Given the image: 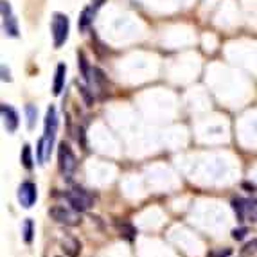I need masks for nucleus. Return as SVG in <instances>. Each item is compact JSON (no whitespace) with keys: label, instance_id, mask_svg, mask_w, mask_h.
Here are the masks:
<instances>
[{"label":"nucleus","instance_id":"1","mask_svg":"<svg viewBox=\"0 0 257 257\" xmlns=\"http://www.w3.org/2000/svg\"><path fill=\"white\" fill-rule=\"evenodd\" d=\"M52 38H54V47H61L67 38H69V29H70V22L67 15L56 13L52 18Z\"/></svg>","mask_w":257,"mask_h":257},{"label":"nucleus","instance_id":"2","mask_svg":"<svg viewBox=\"0 0 257 257\" xmlns=\"http://www.w3.org/2000/svg\"><path fill=\"white\" fill-rule=\"evenodd\" d=\"M49 216L54 219L56 223H61V225H67V227H76L81 223L79 218V212L76 209H65L63 205H54L49 209Z\"/></svg>","mask_w":257,"mask_h":257},{"label":"nucleus","instance_id":"3","mask_svg":"<svg viewBox=\"0 0 257 257\" xmlns=\"http://www.w3.org/2000/svg\"><path fill=\"white\" fill-rule=\"evenodd\" d=\"M232 207L236 210L237 219L241 221H253L257 223V200H232Z\"/></svg>","mask_w":257,"mask_h":257},{"label":"nucleus","instance_id":"4","mask_svg":"<svg viewBox=\"0 0 257 257\" xmlns=\"http://www.w3.org/2000/svg\"><path fill=\"white\" fill-rule=\"evenodd\" d=\"M58 166H60V171L63 173L65 176H70L77 167L76 155L70 150L69 144H65V142H61L60 150H58Z\"/></svg>","mask_w":257,"mask_h":257},{"label":"nucleus","instance_id":"5","mask_svg":"<svg viewBox=\"0 0 257 257\" xmlns=\"http://www.w3.org/2000/svg\"><path fill=\"white\" fill-rule=\"evenodd\" d=\"M65 198L70 203V207L76 209L77 212H85V210L94 207V198L86 193V191H83V189H72V191H69V193L65 194Z\"/></svg>","mask_w":257,"mask_h":257},{"label":"nucleus","instance_id":"6","mask_svg":"<svg viewBox=\"0 0 257 257\" xmlns=\"http://www.w3.org/2000/svg\"><path fill=\"white\" fill-rule=\"evenodd\" d=\"M0 4H2L0 8H2V20H4L6 35L17 38V36H18V22H17V18H15L13 11H11V6H9L6 0H2Z\"/></svg>","mask_w":257,"mask_h":257},{"label":"nucleus","instance_id":"7","mask_svg":"<svg viewBox=\"0 0 257 257\" xmlns=\"http://www.w3.org/2000/svg\"><path fill=\"white\" fill-rule=\"evenodd\" d=\"M36 185L33 182H24L18 189V202L22 203V207L26 209H31L36 202Z\"/></svg>","mask_w":257,"mask_h":257},{"label":"nucleus","instance_id":"8","mask_svg":"<svg viewBox=\"0 0 257 257\" xmlns=\"http://www.w3.org/2000/svg\"><path fill=\"white\" fill-rule=\"evenodd\" d=\"M56 130H58V117H56V108L54 106H49L47 108V115H45V133H43V137L47 139L51 144L54 142Z\"/></svg>","mask_w":257,"mask_h":257},{"label":"nucleus","instance_id":"9","mask_svg":"<svg viewBox=\"0 0 257 257\" xmlns=\"http://www.w3.org/2000/svg\"><path fill=\"white\" fill-rule=\"evenodd\" d=\"M0 111H2V119H4V126H6V130H8L9 133H13V132H17V128H18V113L15 111V108H11V106H8V104H2L0 106Z\"/></svg>","mask_w":257,"mask_h":257},{"label":"nucleus","instance_id":"10","mask_svg":"<svg viewBox=\"0 0 257 257\" xmlns=\"http://www.w3.org/2000/svg\"><path fill=\"white\" fill-rule=\"evenodd\" d=\"M61 250L65 252V255L77 257L81 253V243L74 236H65L63 239H61Z\"/></svg>","mask_w":257,"mask_h":257},{"label":"nucleus","instance_id":"11","mask_svg":"<svg viewBox=\"0 0 257 257\" xmlns=\"http://www.w3.org/2000/svg\"><path fill=\"white\" fill-rule=\"evenodd\" d=\"M65 72H67V67L63 63L58 65V69H56V76H54V85H52V94L54 95H60L61 90H63V85H65Z\"/></svg>","mask_w":257,"mask_h":257},{"label":"nucleus","instance_id":"12","mask_svg":"<svg viewBox=\"0 0 257 257\" xmlns=\"http://www.w3.org/2000/svg\"><path fill=\"white\" fill-rule=\"evenodd\" d=\"M51 150H52L51 142H49L45 137L40 139V141H38V148H36V153H38V162L40 164L47 162V157L51 155Z\"/></svg>","mask_w":257,"mask_h":257},{"label":"nucleus","instance_id":"13","mask_svg":"<svg viewBox=\"0 0 257 257\" xmlns=\"http://www.w3.org/2000/svg\"><path fill=\"white\" fill-rule=\"evenodd\" d=\"M77 60H79V70H81L83 79H85L86 83H90L92 81V69H90V65H88V60H86L85 52L83 51L77 52Z\"/></svg>","mask_w":257,"mask_h":257},{"label":"nucleus","instance_id":"14","mask_svg":"<svg viewBox=\"0 0 257 257\" xmlns=\"http://www.w3.org/2000/svg\"><path fill=\"white\" fill-rule=\"evenodd\" d=\"M115 227H117V230H119L120 236L124 237V239H128V241H132L133 237H135V234H137L135 227H133L132 223H128V221H117Z\"/></svg>","mask_w":257,"mask_h":257},{"label":"nucleus","instance_id":"15","mask_svg":"<svg viewBox=\"0 0 257 257\" xmlns=\"http://www.w3.org/2000/svg\"><path fill=\"white\" fill-rule=\"evenodd\" d=\"M92 18H94V11L92 8H85L83 9L81 17H79V31H86L88 26L92 24Z\"/></svg>","mask_w":257,"mask_h":257},{"label":"nucleus","instance_id":"16","mask_svg":"<svg viewBox=\"0 0 257 257\" xmlns=\"http://www.w3.org/2000/svg\"><path fill=\"white\" fill-rule=\"evenodd\" d=\"M24 241H26L27 244L33 243V236H35V225H33V219H26L24 221Z\"/></svg>","mask_w":257,"mask_h":257},{"label":"nucleus","instance_id":"17","mask_svg":"<svg viewBox=\"0 0 257 257\" xmlns=\"http://www.w3.org/2000/svg\"><path fill=\"white\" fill-rule=\"evenodd\" d=\"M22 164L26 169H33V153H31L29 144H24V148H22Z\"/></svg>","mask_w":257,"mask_h":257},{"label":"nucleus","instance_id":"18","mask_svg":"<svg viewBox=\"0 0 257 257\" xmlns=\"http://www.w3.org/2000/svg\"><path fill=\"white\" fill-rule=\"evenodd\" d=\"M26 113H27V128L33 130V128H35V119H36V113H38V110H36V106H33V104H27Z\"/></svg>","mask_w":257,"mask_h":257},{"label":"nucleus","instance_id":"19","mask_svg":"<svg viewBox=\"0 0 257 257\" xmlns=\"http://www.w3.org/2000/svg\"><path fill=\"white\" fill-rule=\"evenodd\" d=\"M79 94H81L83 99H85V104H86V106H94L95 97H94V94L90 92V88H86V86L79 85Z\"/></svg>","mask_w":257,"mask_h":257},{"label":"nucleus","instance_id":"20","mask_svg":"<svg viewBox=\"0 0 257 257\" xmlns=\"http://www.w3.org/2000/svg\"><path fill=\"white\" fill-rule=\"evenodd\" d=\"M241 252L244 253V255H250V253H255L257 252V239H252V241H248V243L244 244L243 246V250Z\"/></svg>","mask_w":257,"mask_h":257},{"label":"nucleus","instance_id":"21","mask_svg":"<svg viewBox=\"0 0 257 257\" xmlns=\"http://www.w3.org/2000/svg\"><path fill=\"white\" fill-rule=\"evenodd\" d=\"M232 255V250L230 248H218V250H212L209 252L207 257H230Z\"/></svg>","mask_w":257,"mask_h":257},{"label":"nucleus","instance_id":"22","mask_svg":"<svg viewBox=\"0 0 257 257\" xmlns=\"http://www.w3.org/2000/svg\"><path fill=\"white\" fill-rule=\"evenodd\" d=\"M246 228H234V230H232V237H234V239L236 241H241V239H244V236H246Z\"/></svg>","mask_w":257,"mask_h":257},{"label":"nucleus","instance_id":"23","mask_svg":"<svg viewBox=\"0 0 257 257\" xmlns=\"http://www.w3.org/2000/svg\"><path fill=\"white\" fill-rule=\"evenodd\" d=\"M79 135H77V142H81L83 150H86V144H85V132H83V128H79Z\"/></svg>","mask_w":257,"mask_h":257}]
</instances>
